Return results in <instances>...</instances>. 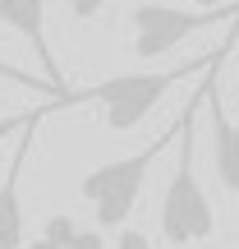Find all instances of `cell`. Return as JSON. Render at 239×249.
<instances>
[{"mask_svg":"<svg viewBox=\"0 0 239 249\" xmlns=\"http://www.w3.org/2000/svg\"><path fill=\"white\" fill-rule=\"evenodd\" d=\"M64 102H51V107L32 111V120L14 134V152H9V166H5V180H0V249H23V235H28V222H23V198H18V180H23V166H28V152H32V139H37V124L46 120V111H60Z\"/></svg>","mask_w":239,"mask_h":249,"instance_id":"5","label":"cell"},{"mask_svg":"<svg viewBox=\"0 0 239 249\" xmlns=\"http://www.w3.org/2000/svg\"><path fill=\"white\" fill-rule=\"evenodd\" d=\"M28 116H32V111H23V116H5V120H0V139H9V134H18V129L28 124Z\"/></svg>","mask_w":239,"mask_h":249,"instance_id":"10","label":"cell"},{"mask_svg":"<svg viewBox=\"0 0 239 249\" xmlns=\"http://www.w3.org/2000/svg\"><path fill=\"white\" fill-rule=\"evenodd\" d=\"M0 143H5V139H0Z\"/></svg>","mask_w":239,"mask_h":249,"instance_id":"12","label":"cell"},{"mask_svg":"<svg viewBox=\"0 0 239 249\" xmlns=\"http://www.w3.org/2000/svg\"><path fill=\"white\" fill-rule=\"evenodd\" d=\"M175 134H179V120L170 124L161 139H152L147 148L129 152V157H115V161H101V166H92L88 176L79 180V194L88 198L92 217H97V231H115V226L129 222L133 203H138V194H143V180L157 166V157L175 143Z\"/></svg>","mask_w":239,"mask_h":249,"instance_id":"3","label":"cell"},{"mask_svg":"<svg viewBox=\"0 0 239 249\" xmlns=\"http://www.w3.org/2000/svg\"><path fill=\"white\" fill-rule=\"evenodd\" d=\"M106 249H152V240L143 231H133V226H124V231L115 235V245H106Z\"/></svg>","mask_w":239,"mask_h":249,"instance_id":"9","label":"cell"},{"mask_svg":"<svg viewBox=\"0 0 239 249\" xmlns=\"http://www.w3.org/2000/svg\"><path fill=\"white\" fill-rule=\"evenodd\" d=\"M225 51H230V42L216 46V51L203 55V60L179 65V70L115 74V79H101V83H92V88L69 92V97H74V107H83V102H97V107H101V124H106V129H115V134H129V129H138V124L152 116V107H157V102L166 97L175 83H184V79H193V74L212 70L216 60H225Z\"/></svg>","mask_w":239,"mask_h":249,"instance_id":"2","label":"cell"},{"mask_svg":"<svg viewBox=\"0 0 239 249\" xmlns=\"http://www.w3.org/2000/svg\"><path fill=\"white\" fill-rule=\"evenodd\" d=\"M193 9H216V5H225V0H189Z\"/></svg>","mask_w":239,"mask_h":249,"instance_id":"11","label":"cell"},{"mask_svg":"<svg viewBox=\"0 0 239 249\" xmlns=\"http://www.w3.org/2000/svg\"><path fill=\"white\" fill-rule=\"evenodd\" d=\"M64 5H69V14L79 18V23H92V18L106 9V0H64Z\"/></svg>","mask_w":239,"mask_h":249,"instance_id":"8","label":"cell"},{"mask_svg":"<svg viewBox=\"0 0 239 249\" xmlns=\"http://www.w3.org/2000/svg\"><path fill=\"white\" fill-rule=\"evenodd\" d=\"M239 18V5H216V9H184V5H157L143 0L129 9V28H133V55L138 60H157L170 55L179 42H189L193 33L207 28H225Z\"/></svg>","mask_w":239,"mask_h":249,"instance_id":"4","label":"cell"},{"mask_svg":"<svg viewBox=\"0 0 239 249\" xmlns=\"http://www.w3.org/2000/svg\"><path fill=\"white\" fill-rule=\"evenodd\" d=\"M207 74H203V88H198L193 97L184 102V111H179V134H175L179 157H175V176H170L166 194H161V240H166L170 249L207 245L216 235V208H212V198L203 194L198 171H193V129H198V107H203V92H207Z\"/></svg>","mask_w":239,"mask_h":249,"instance_id":"1","label":"cell"},{"mask_svg":"<svg viewBox=\"0 0 239 249\" xmlns=\"http://www.w3.org/2000/svg\"><path fill=\"white\" fill-rule=\"evenodd\" d=\"M0 23L14 28V33L32 46V55L42 60V79L51 83L55 97H69V88H64V79H60V65H55V55H51V42H46V0H0Z\"/></svg>","mask_w":239,"mask_h":249,"instance_id":"6","label":"cell"},{"mask_svg":"<svg viewBox=\"0 0 239 249\" xmlns=\"http://www.w3.org/2000/svg\"><path fill=\"white\" fill-rule=\"evenodd\" d=\"M203 107L212 111V161H216V176L221 185L239 194V124L225 116V102H221V83H216V70L207 79V97Z\"/></svg>","mask_w":239,"mask_h":249,"instance_id":"7","label":"cell"}]
</instances>
